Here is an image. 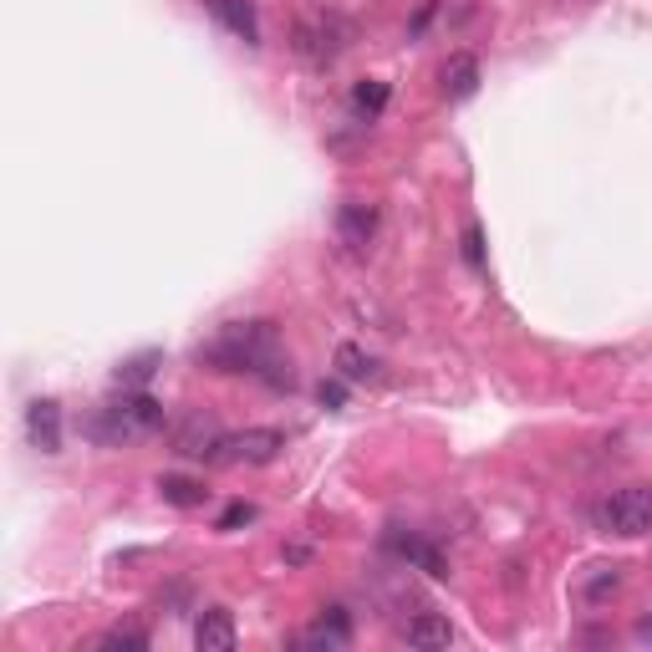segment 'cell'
I'll return each instance as SVG.
<instances>
[{"instance_id":"obj_1","label":"cell","mask_w":652,"mask_h":652,"mask_svg":"<svg viewBox=\"0 0 652 652\" xmlns=\"http://www.w3.org/2000/svg\"><path fill=\"white\" fill-rule=\"evenodd\" d=\"M199 367H215V373H250L270 387H296L290 373V352L280 347L276 322H230L219 326V337H209L205 347L194 352Z\"/></svg>"},{"instance_id":"obj_2","label":"cell","mask_w":652,"mask_h":652,"mask_svg":"<svg viewBox=\"0 0 652 652\" xmlns=\"http://www.w3.org/2000/svg\"><path fill=\"white\" fill-rule=\"evenodd\" d=\"M158 428H164V403L148 398L144 387H122V398H108L87 423V434L97 444H134V438H148Z\"/></svg>"},{"instance_id":"obj_3","label":"cell","mask_w":652,"mask_h":652,"mask_svg":"<svg viewBox=\"0 0 652 652\" xmlns=\"http://www.w3.org/2000/svg\"><path fill=\"white\" fill-rule=\"evenodd\" d=\"M592 520H596V531H606V535H628V541L648 535L652 531V484H628V490L602 495L592 505Z\"/></svg>"},{"instance_id":"obj_4","label":"cell","mask_w":652,"mask_h":652,"mask_svg":"<svg viewBox=\"0 0 652 652\" xmlns=\"http://www.w3.org/2000/svg\"><path fill=\"white\" fill-rule=\"evenodd\" d=\"M169 444H174V454H184V460L225 464V444H230V434L219 428V418H215V413L189 408V413H179V418H174Z\"/></svg>"},{"instance_id":"obj_5","label":"cell","mask_w":652,"mask_h":652,"mask_svg":"<svg viewBox=\"0 0 652 652\" xmlns=\"http://www.w3.org/2000/svg\"><path fill=\"white\" fill-rule=\"evenodd\" d=\"M296 51H302L306 61H316V67H326V61L342 51V21L326 11L302 16V21H296Z\"/></svg>"},{"instance_id":"obj_6","label":"cell","mask_w":652,"mask_h":652,"mask_svg":"<svg viewBox=\"0 0 652 652\" xmlns=\"http://www.w3.org/2000/svg\"><path fill=\"white\" fill-rule=\"evenodd\" d=\"M280 448H286V434H280V428H245V434H230L225 464H270Z\"/></svg>"},{"instance_id":"obj_7","label":"cell","mask_w":652,"mask_h":652,"mask_svg":"<svg viewBox=\"0 0 652 652\" xmlns=\"http://www.w3.org/2000/svg\"><path fill=\"white\" fill-rule=\"evenodd\" d=\"M337 235H342L347 250L363 255L367 245H373V235H377V209L363 205V199H347V205L337 209Z\"/></svg>"},{"instance_id":"obj_8","label":"cell","mask_w":652,"mask_h":652,"mask_svg":"<svg viewBox=\"0 0 652 652\" xmlns=\"http://www.w3.org/2000/svg\"><path fill=\"white\" fill-rule=\"evenodd\" d=\"M194 648L199 652H230L235 648V616L225 606H205L194 622Z\"/></svg>"},{"instance_id":"obj_9","label":"cell","mask_w":652,"mask_h":652,"mask_svg":"<svg viewBox=\"0 0 652 652\" xmlns=\"http://www.w3.org/2000/svg\"><path fill=\"white\" fill-rule=\"evenodd\" d=\"M26 434H31V444L41 448V454H57L61 448V408L51 398H37L31 408H26Z\"/></svg>"},{"instance_id":"obj_10","label":"cell","mask_w":652,"mask_h":652,"mask_svg":"<svg viewBox=\"0 0 652 652\" xmlns=\"http://www.w3.org/2000/svg\"><path fill=\"white\" fill-rule=\"evenodd\" d=\"M209 11H215V21L225 26V31H235L240 41H260V26H255V11L250 0H209Z\"/></svg>"},{"instance_id":"obj_11","label":"cell","mask_w":652,"mask_h":652,"mask_svg":"<svg viewBox=\"0 0 652 652\" xmlns=\"http://www.w3.org/2000/svg\"><path fill=\"white\" fill-rule=\"evenodd\" d=\"M454 642V628H448V616L438 612H418L408 622V648H423V652H434V648H448Z\"/></svg>"},{"instance_id":"obj_12","label":"cell","mask_w":652,"mask_h":652,"mask_svg":"<svg viewBox=\"0 0 652 652\" xmlns=\"http://www.w3.org/2000/svg\"><path fill=\"white\" fill-rule=\"evenodd\" d=\"M347 638H352V622H347V612L342 606H326L322 612V622H316L312 632H306V648H347Z\"/></svg>"},{"instance_id":"obj_13","label":"cell","mask_w":652,"mask_h":652,"mask_svg":"<svg viewBox=\"0 0 652 652\" xmlns=\"http://www.w3.org/2000/svg\"><path fill=\"white\" fill-rule=\"evenodd\" d=\"M474 87H480V61H474L470 51L448 57V67H444V92L454 97V102H464V97H474Z\"/></svg>"},{"instance_id":"obj_14","label":"cell","mask_w":652,"mask_h":652,"mask_svg":"<svg viewBox=\"0 0 652 652\" xmlns=\"http://www.w3.org/2000/svg\"><path fill=\"white\" fill-rule=\"evenodd\" d=\"M387 545L398 551L403 561H413V566H423L428 576H448V566H444V556H438L434 545L428 541H418V535H387Z\"/></svg>"},{"instance_id":"obj_15","label":"cell","mask_w":652,"mask_h":652,"mask_svg":"<svg viewBox=\"0 0 652 652\" xmlns=\"http://www.w3.org/2000/svg\"><path fill=\"white\" fill-rule=\"evenodd\" d=\"M158 495L169 500V505H179V510H194V505H205V484L199 480H189V474H164V480H158Z\"/></svg>"},{"instance_id":"obj_16","label":"cell","mask_w":652,"mask_h":652,"mask_svg":"<svg viewBox=\"0 0 652 652\" xmlns=\"http://www.w3.org/2000/svg\"><path fill=\"white\" fill-rule=\"evenodd\" d=\"M337 373L347 377V383H373V377H377V363L367 357L363 347H357V342H342V347H337Z\"/></svg>"},{"instance_id":"obj_17","label":"cell","mask_w":652,"mask_h":652,"mask_svg":"<svg viewBox=\"0 0 652 652\" xmlns=\"http://www.w3.org/2000/svg\"><path fill=\"white\" fill-rule=\"evenodd\" d=\"M352 108L367 112V118H377V112L387 108V82H373V77H367V82H357V87H352Z\"/></svg>"},{"instance_id":"obj_18","label":"cell","mask_w":652,"mask_h":652,"mask_svg":"<svg viewBox=\"0 0 652 652\" xmlns=\"http://www.w3.org/2000/svg\"><path fill=\"white\" fill-rule=\"evenodd\" d=\"M158 367V352H138V357H128V363L118 367V387H144L148 377H154Z\"/></svg>"},{"instance_id":"obj_19","label":"cell","mask_w":652,"mask_h":652,"mask_svg":"<svg viewBox=\"0 0 652 652\" xmlns=\"http://www.w3.org/2000/svg\"><path fill=\"white\" fill-rule=\"evenodd\" d=\"M97 648H108V652H144L148 648V638L138 628H112V632H102V638H97Z\"/></svg>"},{"instance_id":"obj_20","label":"cell","mask_w":652,"mask_h":652,"mask_svg":"<svg viewBox=\"0 0 652 652\" xmlns=\"http://www.w3.org/2000/svg\"><path fill=\"white\" fill-rule=\"evenodd\" d=\"M255 520V505H245V500H235L225 515H219V531H240V525H250Z\"/></svg>"},{"instance_id":"obj_21","label":"cell","mask_w":652,"mask_h":652,"mask_svg":"<svg viewBox=\"0 0 652 652\" xmlns=\"http://www.w3.org/2000/svg\"><path fill=\"white\" fill-rule=\"evenodd\" d=\"M464 260H470L474 270L484 266V235H480V225H470V230H464Z\"/></svg>"},{"instance_id":"obj_22","label":"cell","mask_w":652,"mask_h":652,"mask_svg":"<svg viewBox=\"0 0 652 652\" xmlns=\"http://www.w3.org/2000/svg\"><path fill=\"white\" fill-rule=\"evenodd\" d=\"M616 581H622V576H616V571H606V576H596V581H592V586H586V596H592V602H596V596L616 592Z\"/></svg>"},{"instance_id":"obj_23","label":"cell","mask_w":652,"mask_h":652,"mask_svg":"<svg viewBox=\"0 0 652 652\" xmlns=\"http://www.w3.org/2000/svg\"><path fill=\"white\" fill-rule=\"evenodd\" d=\"M316 398H322L326 408H342V398H347V387H342V383H322V393H316Z\"/></svg>"},{"instance_id":"obj_24","label":"cell","mask_w":652,"mask_h":652,"mask_svg":"<svg viewBox=\"0 0 652 652\" xmlns=\"http://www.w3.org/2000/svg\"><path fill=\"white\" fill-rule=\"evenodd\" d=\"M638 638H642V642H652V616H642V622H638Z\"/></svg>"}]
</instances>
